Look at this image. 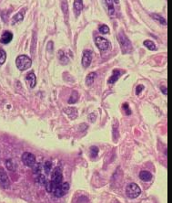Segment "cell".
Masks as SVG:
<instances>
[{
    "label": "cell",
    "instance_id": "cell-1",
    "mask_svg": "<svg viewBox=\"0 0 172 203\" xmlns=\"http://www.w3.org/2000/svg\"><path fill=\"white\" fill-rule=\"evenodd\" d=\"M15 65L20 71H26L32 65V60L27 55H19L15 60Z\"/></svg>",
    "mask_w": 172,
    "mask_h": 203
},
{
    "label": "cell",
    "instance_id": "cell-2",
    "mask_svg": "<svg viewBox=\"0 0 172 203\" xmlns=\"http://www.w3.org/2000/svg\"><path fill=\"white\" fill-rule=\"evenodd\" d=\"M118 39L119 45H120V47H121L123 53H128L132 50L131 42H130V40L128 39L127 36L125 35V33H123V32L119 33L118 36Z\"/></svg>",
    "mask_w": 172,
    "mask_h": 203
},
{
    "label": "cell",
    "instance_id": "cell-3",
    "mask_svg": "<svg viewBox=\"0 0 172 203\" xmlns=\"http://www.w3.org/2000/svg\"><path fill=\"white\" fill-rule=\"evenodd\" d=\"M126 193L127 196L130 199H136L138 198L140 193H141V189H140L139 186L136 183H130L127 186L126 188Z\"/></svg>",
    "mask_w": 172,
    "mask_h": 203
},
{
    "label": "cell",
    "instance_id": "cell-4",
    "mask_svg": "<svg viewBox=\"0 0 172 203\" xmlns=\"http://www.w3.org/2000/svg\"><path fill=\"white\" fill-rule=\"evenodd\" d=\"M69 190V184L67 183V182H62L61 184H59L56 187L53 193L55 194L56 197L61 198V197H63L66 193H67Z\"/></svg>",
    "mask_w": 172,
    "mask_h": 203
},
{
    "label": "cell",
    "instance_id": "cell-5",
    "mask_svg": "<svg viewBox=\"0 0 172 203\" xmlns=\"http://www.w3.org/2000/svg\"><path fill=\"white\" fill-rule=\"evenodd\" d=\"M95 42H96L97 47L100 50H107L109 49V47H110L109 41L107 39H105V38L100 37V36H98V37L96 38Z\"/></svg>",
    "mask_w": 172,
    "mask_h": 203
},
{
    "label": "cell",
    "instance_id": "cell-6",
    "mask_svg": "<svg viewBox=\"0 0 172 203\" xmlns=\"http://www.w3.org/2000/svg\"><path fill=\"white\" fill-rule=\"evenodd\" d=\"M22 161L24 162V164L28 166H32L36 164V157L31 154L29 152H25L23 155H22Z\"/></svg>",
    "mask_w": 172,
    "mask_h": 203
},
{
    "label": "cell",
    "instance_id": "cell-7",
    "mask_svg": "<svg viewBox=\"0 0 172 203\" xmlns=\"http://www.w3.org/2000/svg\"><path fill=\"white\" fill-rule=\"evenodd\" d=\"M62 179H63V176H62L61 170L58 168H55L51 173V180L54 181L56 186H58L62 183Z\"/></svg>",
    "mask_w": 172,
    "mask_h": 203
},
{
    "label": "cell",
    "instance_id": "cell-8",
    "mask_svg": "<svg viewBox=\"0 0 172 203\" xmlns=\"http://www.w3.org/2000/svg\"><path fill=\"white\" fill-rule=\"evenodd\" d=\"M0 186L5 189H8L10 186L9 179L4 170H0Z\"/></svg>",
    "mask_w": 172,
    "mask_h": 203
},
{
    "label": "cell",
    "instance_id": "cell-9",
    "mask_svg": "<svg viewBox=\"0 0 172 203\" xmlns=\"http://www.w3.org/2000/svg\"><path fill=\"white\" fill-rule=\"evenodd\" d=\"M92 60V52L90 50H85L83 52V57H82V65L83 67L87 68L90 65Z\"/></svg>",
    "mask_w": 172,
    "mask_h": 203
},
{
    "label": "cell",
    "instance_id": "cell-10",
    "mask_svg": "<svg viewBox=\"0 0 172 203\" xmlns=\"http://www.w3.org/2000/svg\"><path fill=\"white\" fill-rule=\"evenodd\" d=\"M25 12H26V9L23 8L22 10H20L18 13L15 14L14 17L12 18V21H11V24L12 25H15L17 24L20 21H22L23 18H24V16H25Z\"/></svg>",
    "mask_w": 172,
    "mask_h": 203
},
{
    "label": "cell",
    "instance_id": "cell-11",
    "mask_svg": "<svg viewBox=\"0 0 172 203\" xmlns=\"http://www.w3.org/2000/svg\"><path fill=\"white\" fill-rule=\"evenodd\" d=\"M12 39H13L12 32H10V31H5V32L2 34V37H1V39H0V42L3 43V44H7V43H9L10 41L12 40Z\"/></svg>",
    "mask_w": 172,
    "mask_h": 203
},
{
    "label": "cell",
    "instance_id": "cell-12",
    "mask_svg": "<svg viewBox=\"0 0 172 203\" xmlns=\"http://www.w3.org/2000/svg\"><path fill=\"white\" fill-rule=\"evenodd\" d=\"M122 74V71H119V70H114L113 71V73L112 75L109 77V79L108 81V83H110V84H113V83L116 82L118 80V78L121 76Z\"/></svg>",
    "mask_w": 172,
    "mask_h": 203
},
{
    "label": "cell",
    "instance_id": "cell-13",
    "mask_svg": "<svg viewBox=\"0 0 172 203\" xmlns=\"http://www.w3.org/2000/svg\"><path fill=\"white\" fill-rule=\"evenodd\" d=\"M26 80H27V81L29 84L30 88H34L36 86V75L33 73V72H29L28 74H27V76H26Z\"/></svg>",
    "mask_w": 172,
    "mask_h": 203
},
{
    "label": "cell",
    "instance_id": "cell-14",
    "mask_svg": "<svg viewBox=\"0 0 172 203\" xmlns=\"http://www.w3.org/2000/svg\"><path fill=\"white\" fill-rule=\"evenodd\" d=\"M83 8V2L80 0H76L74 1V13L76 15V17H79L80 12L82 11Z\"/></svg>",
    "mask_w": 172,
    "mask_h": 203
},
{
    "label": "cell",
    "instance_id": "cell-15",
    "mask_svg": "<svg viewBox=\"0 0 172 203\" xmlns=\"http://www.w3.org/2000/svg\"><path fill=\"white\" fill-rule=\"evenodd\" d=\"M139 178L143 181H150L152 179V174H151L149 171L142 170V171H140V173H139Z\"/></svg>",
    "mask_w": 172,
    "mask_h": 203
},
{
    "label": "cell",
    "instance_id": "cell-16",
    "mask_svg": "<svg viewBox=\"0 0 172 203\" xmlns=\"http://www.w3.org/2000/svg\"><path fill=\"white\" fill-rule=\"evenodd\" d=\"M46 191L48 192V193H53V192L55 191L56 188V185L54 181H52L51 179L49 181H46Z\"/></svg>",
    "mask_w": 172,
    "mask_h": 203
},
{
    "label": "cell",
    "instance_id": "cell-17",
    "mask_svg": "<svg viewBox=\"0 0 172 203\" xmlns=\"http://www.w3.org/2000/svg\"><path fill=\"white\" fill-rule=\"evenodd\" d=\"M64 112H65L66 113L69 114V117H70L71 119H75V118L77 117V111L76 108H71V107H69V108L66 109Z\"/></svg>",
    "mask_w": 172,
    "mask_h": 203
},
{
    "label": "cell",
    "instance_id": "cell-18",
    "mask_svg": "<svg viewBox=\"0 0 172 203\" xmlns=\"http://www.w3.org/2000/svg\"><path fill=\"white\" fill-rule=\"evenodd\" d=\"M96 76H97L96 72H91V73L88 74V75L87 76V78H86V84H87V86L91 85L92 83L94 82V81H95Z\"/></svg>",
    "mask_w": 172,
    "mask_h": 203
},
{
    "label": "cell",
    "instance_id": "cell-19",
    "mask_svg": "<svg viewBox=\"0 0 172 203\" xmlns=\"http://www.w3.org/2000/svg\"><path fill=\"white\" fill-rule=\"evenodd\" d=\"M143 44H144L145 47H147V48H148L149 50H157V47H156L155 43L153 42L152 40L147 39V40L144 41Z\"/></svg>",
    "mask_w": 172,
    "mask_h": 203
},
{
    "label": "cell",
    "instance_id": "cell-20",
    "mask_svg": "<svg viewBox=\"0 0 172 203\" xmlns=\"http://www.w3.org/2000/svg\"><path fill=\"white\" fill-rule=\"evenodd\" d=\"M58 59H59L60 62H62V63H64V64H65V63H67V62L69 61V58L67 57L66 53L64 52L63 50H60L59 52H58Z\"/></svg>",
    "mask_w": 172,
    "mask_h": 203
},
{
    "label": "cell",
    "instance_id": "cell-21",
    "mask_svg": "<svg viewBox=\"0 0 172 203\" xmlns=\"http://www.w3.org/2000/svg\"><path fill=\"white\" fill-rule=\"evenodd\" d=\"M151 17H152L154 19L157 20L158 22H159L160 24H162V25H167L166 19H165L163 17H161V16H159V15H158V14H152V15H151Z\"/></svg>",
    "mask_w": 172,
    "mask_h": 203
},
{
    "label": "cell",
    "instance_id": "cell-22",
    "mask_svg": "<svg viewBox=\"0 0 172 203\" xmlns=\"http://www.w3.org/2000/svg\"><path fill=\"white\" fill-rule=\"evenodd\" d=\"M106 4H108V14L113 17L114 14H115V8L113 6V1H105Z\"/></svg>",
    "mask_w": 172,
    "mask_h": 203
},
{
    "label": "cell",
    "instance_id": "cell-23",
    "mask_svg": "<svg viewBox=\"0 0 172 203\" xmlns=\"http://www.w3.org/2000/svg\"><path fill=\"white\" fill-rule=\"evenodd\" d=\"M77 99H79V93H77V92L74 91L72 92V94L70 96V98L69 99V103H75L77 101Z\"/></svg>",
    "mask_w": 172,
    "mask_h": 203
},
{
    "label": "cell",
    "instance_id": "cell-24",
    "mask_svg": "<svg viewBox=\"0 0 172 203\" xmlns=\"http://www.w3.org/2000/svg\"><path fill=\"white\" fill-rule=\"evenodd\" d=\"M98 147H95V145H93V147H90V157L92 158H97V155L98 154Z\"/></svg>",
    "mask_w": 172,
    "mask_h": 203
},
{
    "label": "cell",
    "instance_id": "cell-25",
    "mask_svg": "<svg viewBox=\"0 0 172 203\" xmlns=\"http://www.w3.org/2000/svg\"><path fill=\"white\" fill-rule=\"evenodd\" d=\"M6 166H7V168L8 170H11V171H13V170L15 169V164H14V162H13L12 159H7V160L6 161Z\"/></svg>",
    "mask_w": 172,
    "mask_h": 203
},
{
    "label": "cell",
    "instance_id": "cell-26",
    "mask_svg": "<svg viewBox=\"0 0 172 203\" xmlns=\"http://www.w3.org/2000/svg\"><path fill=\"white\" fill-rule=\"evenodd\" d=\"M7 60V53L4 50L0 49V65L4 64V62Z\"/></svg>",
    "mask_w": 172,
    "mask_h": 203
},
{
    "label": "cell",
    "instance_id": "cell-27",
    "mask_svg": "<svg viewBox=\"0 0 172 203\" xmlns=\"http://www.w3.org/2000/svg\"><path fill=\"white\" fill-rule=\"evenodd\" d=\"M51 168H52V163L50 161H46V163L44 165V170L46 174H49L51 172Z\"/></svg>",
    "mask_w": 172,
    "mask_h": 203
},
{
    "label": "cell",
    "instance_id": "cell-28",
    "mask_svg": "<svg viewBox=\"0 0 172 203\" xmlns=\"http://www.w3.org/2000/svg\"><path fill=\"white\" fill-rule=\"evenodd\" d=\"M98 30H99V32L102 33V34H108L109 33V28L108 27L107 25H101L99 29H98Z\"/></svg>",
    "mask_w": 172,
    "mask_h": 203
},
{
    "label": "cell",
    "instance_id": "cell-29",
    "mask_svg": "<svg viewBox=\"0 0 172 203\" xmlns=\"http://www.w3.org/2000/svg\"><path fill=\"white\" fill-rule=\"evenodd\" d=\"M33 172L35 174H38V175H40V172H41V166L40 164H35L33 166Z\"/></svg>",
    "mask_w": 172,
    "mask_h": 203
},
{
    "label": "cell",
    "instance_id": "cell-30",
    "mask_svg": "<svg viewBox=\"0 0 172 203\" xmlns=\"http://www.w3.org/2000/svg\"><path fill=\"white\" fill-rule=\"evenodd\" d=\"M123 109H124V111L126 112L127 115H129V114L131 113V111L129 110V106H128V103H125L124 105H123Z\"/></svg>",
    "mask_w": 172,
    "mask_h": 203
},
{
    "label": "cell",
    "instance_id": "cell-31",
    "mask_svg": "<svg viewBox=\"0 0 172 203\" xmlns=\"http://www.w3.org/2000/svg\"><path fill=\"white\" fill-rule=\"evenodd\" d=\"M38 182L41 185H46V177L43 175H39V178H38Z\"/></svg>",
    "mask_w": 172,
    "mask_h": 203
},
{
    "label": "cell",
    "instance_id": "cell-32",
    "mask_svg": "<svg viewBox=\"0 0 172 203\" xmlns=\"http://www.w3.org/2000/svg\"><path fill=\"white\" fill-rule=\"evenodd\" d=\"M144 90V86L143 85H138L137 88H136V93L137 94H139L140 92Z\"/></svg>",
    "mask_w": 172,
    "mask_h": 203
},
{
    "label": "cell",
    "instance_id": "cell-33",
    "mask_svg": "<svg viewBox=\"0 0 172 203\" xmlns=\"http://www.w3.org/2000/svg\"><path fill=\"white\" fill-rule=\"evenodd\" d=\"M88 119H89V121L90 122H94L96 120V114H94V113H91L89 117H88Z\"/></svg>",
    "mask_w": 172,
    "mask_h": 203
},
{
    "label": "cell",
    "instance_id": "cell-34",
    "mask_svg": "<svg viewBox=\"0 0 172 203\" xmlns=\"http://www.w3.org/2000/svg\"><path fill=\"white\" fill-rule=\"evenodd\" d=\"M160 90L163 92V93H164V94H167V92H167V88H166V86H162V87H160Z\"/></svg>",
    "mask_w": 172,
    "mask_h": 203
}]
</instances>
